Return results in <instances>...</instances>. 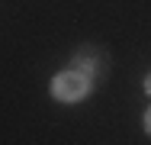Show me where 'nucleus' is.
Here are the masks:
<instances>
[{
	"label": "nucleus",
	"mask_w": 151,
	"mask_h": 145,
	"mask_svg": "<svg viewBox=\"0 0 151 145\" xmlns=\"http://www.w3.org/2000/svg\"><path fill=\"white\" fill-rule=\"evenodd\" d=\"M145 94H151V74L145 78Z\"/></svg>",
	"instance_id": "20e7f679"
},
{
	"label": "nucleus",
	"mask_w": 151,
	"mask_h": 145,
	"mask_svg": "<svg viewBox=\"0 0 151 145\" xmlns=\"http://www.w3.org/2000/svg\"><path fill=\"white\" fill-rule=\"evenodd\" d=\"M100 52H103V49H81V52H74L71 68L84 71V74L93 78V81H103V74H106V58L100 55Z\"/></svg>",
	"instance_id": "f03ea898"
},
{
	"label": "nucleus",
	"mask_w": 151,
	"mask_h": 145,
	"mask_svg": "<svg viewBox=\"0 0 151 145\" xmlns=\"http://www.w3.org/2000/svg\"><path fill=\"white\" fill-rule=\"evenodd\" d=\"M145 132L151 136V107H148V113H145Z\"/></svg>",
	"instance_id": "7ed1b4c3"
},
{
	"label": "nucleus",
	"mask_w": 151,
	"mask_h": 145,
	"mask_svg": "<svg viewBox=\"0 0 151 145\" xmlns=\"http://www.w3.org/2000/svg\"><path fill=\"white\" fill-rule=\"evenodd\" d=\"M93 78H87L84 71H77V68H64L61 74H55V81H52V97L61 100V103H81L84 97H90L93 90Z\"/></svg>",
	"instance_id": "f257e3e1"
}]
</instances>
